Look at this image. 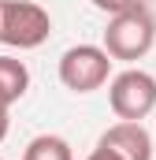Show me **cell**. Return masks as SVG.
<instances>
[{
    "label": "cell",
    "instance_id": "6da1fadb",
    "mask_svg": "<svg viewBox=\"0 0 156 160\" xmlns=\"http://www.w3.org/2000/svg\"><path fill=\"white\" fill-rule=\"evenodd\" d=\"M156 45V15L149 8H130L108 19L104 26V48L112 60L134 63Z\"/></svg>",
    "mask_w": 156,
    "mask_h": 160
},
{
    "label": "cell",
    "instance_id": "7a4b0ae2",
    "mask_svg": "<svg viewBox=\"0 0 156 160\" xmlns=\"http://www.w3.org/2000/svg\"><path fill=\"white\" fill-rule=\"evenodd\" d=\"M52 34L48 11L34 0H0V45L7 48H37Z\"/></svg>",
    "mask_w": 156,
    "mask_h": 160
},
{
    "label": "cell",
    "instance_id": "3957f363",
    "mask_svg": "<svg viewBox=\"0 0 156 160\" xmlns=\"http://www.w3.org/2000/svg\"><path fill=\"white\" fill-rule=\"evenodd\" d=\"M112 63L104 45H71L60 56V82L71 93H93L112 78Z\"/></svg>",
    "mask_w": 156,
    "mask_h": 160
},
{
    "label": "cell",
    "instance_id": "277c9868",
    "mask_svg": "<svg viewBox=\"0 0 156 160\" xmlns=\"http://www.w3.org/2000/svg\"><path fill=\"white\" fill-rule=\"evenodd\" d=\"M108 104L119 119H130V123H141L149 112L156 108V78L149 71H119L112 86H108Z\"/></svg>",
    "mask_w": 156,
    "mask_h": 160
},
{
    "label": "cell",
    "instance_id": "5b68a950",
    "mask_svg": "<svg viewBox=\"0 0 156 160\" xmlns=\"http://www.w3.org/2000/svg\"><path fill=\"white\" fill-rule=\"evenodd\" d=\"M97 145L112 149L119 160H153V134L141 123H130V119H119L115 127H108Z\"/></svg>",
    "mask_w": 156,
    "mask_h": 160
},
{
    "label": "cell",
    "instance_id": "8992f818",
    "mask_svg": "<svg viewBox=\"0 0 156 160\" xmlns=\"http://www.w3.org/2000/svg\"><path fill=\"white\" fill-rule=\"evenodd\" d=\"M26 89H30V71H26V63L15 60V56H0V104L11 108L15 101L26 97Z\"/></svg>",
    "mask_w": 156,
    "mask_h": 160
},
{
    "label": "cell",
    "instance_id": "52a82bcc",
    "mask_svg": "<svg viewBox=\"0 0 156 160\" xmlns=\"http://www.w3.org/2000/svg\"><path fill=\"white\" fill-rule=\"evenodd\" d=\"M22 160H75V153H71L67 138H60V134H37L22 149Z\"/></svg>",
    "mask_w": 156,
    "mask_h": 160
},
{
    "label": "cell",
    "instance_id": "ba28073f",
    "mask_svg": "<svg viewBox=\"0 0 156 160\" xmlns=\"http://www.w3.org/2000/svg\"><path fill=\"white\" fill-rule=\"evenodd\" d=\"M97 11H108V15H119V11H130V8H145V0H89Z\"/></svg>",
    "mask_w": 156,
    "mask_h": 160
},
{
    "label": "cell",
    "instance_id": "9c48e42d",
    "mask_svg": "<svg viewBox=\"0 0 156 160\" xmlns=\"http://www.w3.org/2000/svg\"><path fill=\"white\" fill-rule=\"evenodd\" d=\"M85 160H119V157L112 153V149H104V145H97V149H93V153H89Z\"/></svg>",
    "mask_w": 156,
    "mask_h": 160
},
{
    "label": "cell",
    "instance_id": "30bf717a",
    "mask_svg": "<svg viewBox=\"0 0 156 160\" xmlns=\"http://www.w3.org/2000/svg\"><path fill=\"white\" fill-rule=\"evenodd\" d=\"M7 127H11V119H7V104H0V142L7 138Z\"/></svg>",
    "mask_w": 156,
    "mask_h": 160
}]
</instances>
